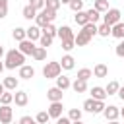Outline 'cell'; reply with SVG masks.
Masks as SVG:
<instances>
[{
    "label": "cell",
    "instance_id": "1",
    "mask_svg": "<svg viewBox=\"0 0 124 124\" xmlns=\"http://www.w3.org/2000/svg\"><path fill=\"white\" fill-rule=\"evenodd\" d=\"M97 35V23H87L81 27V31H78L76 35V46H85L91 43V39Z\"/></svg>",
    "mask_w": 124,
    "mask_h": 124
},
{
    "label": "cell",
    "instance_id": "2",
    "mask_svg": "<svg viewBox=\"0 0 124 124\" xmlns=\"http://www.w3.org/2000/svg\"><path fill=\"white\" fill-rule=\"evenodd\" d=\"M23 62H25V54H21L17 48L8 50V52H6V56H4V66H6L8 70L21 68V66H23Z\"/></svg>",
    "mask_w": 124,
    "mask_h": 124
},
{
    "label": "cell",
    "instance_id": "3",
    "mask_svg": "<svg viewBox=\"0 0 124 124\" xmlns=\"http://www.w3.org/2000/svg\"><path fill=\"white\" fill-rule=\"evenodd\" d=\"M60 74H62L60 62H46L45 68H43V76H45L46 79H56Z\"/></svg>",
    "mask_w": 124,
    "mask_h": 124
},
{
    "label": "cell",
    "instance_id": "4",
    "mask_svg": "<svg viewBox=\"0 0 124 124\" xmlns=\"http://www.w3.org/2000/svg\"><path fill=\"white\" fill-rule=\"evenodd\" d=\"M120 17H122V12L118 8H108V12H105V16H103V23L112 27V25H116L120 21Z\"/></svg>",
    "mask_w": 124,
    "mask_h": 124
},
{
    "label": "cell",
    "instance_id": "5",
    "mask_svg": "<svg viewBox=\"0 0 124 124\" xmlns=\"http://www.w3.org/2000/svg\"><path fill=\"white\" fill-rule=\"evenodd\" d=\"M56 37H58L60 41H72V39H76V33L72 31V27H70V25H62V27H58Z\"/></svg>",
    "mask_w": 124,
    "mask_h": 124
},
{
    "label": "cell",
    "instance_id": "6",
    "mask_svg": "<svg viewBox=\"0 0 124 124\" xmlns=\"http://www.w3.org/2000/svg\"><path fill=\"white\" fill-rule=\"evenodd\" d=\"M14 118V110L10 105H2L0 107V124H10Z\"/></svg>",
    "mask_w": 124,
    "mask_h": 124
},
{
    "label": "cell",
    "instance_id": "7",
    "mask_svg": "<svg viewBox=\"0 0 124 124\" xmlns=\"http://www.w3.org/2000/svg\"><path fill=\"white\" fill-rule=\"evenodd\" d=\"M35 45H33V41H29V39H25V41H21L19 43V46H17V50L21 52V54H25V56H33V52H35Z\"/></svg>",
    "mask_w": 124,
    "mask_h": 124
},
{
    "label": "cell",
    "instance_id": "8",
    "mask_svg": "<svg viewBox=\"0 0 124 124\" xmlns=\"http://www.w3.org/2000/svg\"><path fill=\"white\" fill-rule=\"evenodd\" d=\"M103 114H105L107 122H110V120H118V116H120V108H118L116 105H108V107H105Z\"/></svg>",
    "mask_w": 124,
    "mask_h": 124
},
{
    "label": "cell",
    "instance_id": "9",
    "mask_svg": "<svg viewBox=\"0 0 124 124\" xmlns=\"http://www.w3.org/2000/svg\"><path fill=\"white\" fill-rule=\"evenodd\" d=\"M48 114H50V118H60L62 116V112H64V107H62V101H58V103H50L48 105V110H46Z\"/></svg>",
    "mask_w": 124,
    "mask_h": 124
},
{
    "label": "cell",
    "instance_id": "10",
    "mask_svg": "<svg viewBox=\"0 0 124 124\" xmlns=\"http://www.w3.org/2000/svg\"><path fill=\"white\" fill-rule=\"evenodd\" d=\"M62 97H64V91H62V89H58L56 85H54V87H50V89L46 91V99H48L50 103H58V101H62Z\"/></svg>",
    "mask_w": 124,
    "mask_h": 124
},
{
    "label": "cell",
    "instance_id": "11",
    "mask_svg": "<svg viewBox=\"0 0 124 124\" xmlns=\"http://www.w3.org/2000/svg\"><path fill=\"white\" fill-rule=\"evenodd\" d=\"M2 83H4V87H6V91H17V85H19V79H17L16 76H8V78H4V79H2Z\"/></svg>",
    "mask_w": 124,
    "mask_h": 124
},
{
    "label": "cell",
    "instance_id": "12",
    "mask_svg": "<svg viewBox=\"0 0 124 124\" xmlns=\"http://www.w3.org/2000/svg\"><path fill=\"white\" fill-rule=\"evenodd\" d=\"M48 23H52V21L48 19L46 12H45V10H41V12L37 14V17H35V25H37V27H41V29H45Z\"/></svg>",
    "mask_w": 124,
    "mask_h": 124
},
{
    "label": "cell",
    "instance_id": "13",
    "mask_svg": "<svg viewBox=\"0 0 124 124\" xmlns=\"http://www.w3.org/2000/svg\"><path fill=\"white\" fill-rule=\"evenodd\" d=\"M60 66H62V70H74V68H76V58L68 52V54H64V56H62Z\"/></svg>",
    "mask_w": 124,
    "mask_h": 124
},
{
    "label": "cell",
    "instance_id": "14",
    "mask_svg": "<svg viewBox=\"0 0 124 124\" xmlns=\"http://www.w3.org/2000/svg\"><path fill=\"white\" fill-rule=\"evenodd\" d=\"M107 97H108V95H107L105 87H101V85L91 87V99H95V101H105Z\"/></svg>",
    "mask_w": 124,
    "mask_h": 124
},
{
    "label": "cell",
    "instance_id": "15",
    "mask_svg": "<svg viewBox=\"0 0 124 124\" xmlns=\"http://www.w3.org/2000/svg\"><path fill=\"white\" fill-rule=\"evenodd\" d=\"M41 35H43V29L41 27H37V25H29L27 27V39L29 41H39Z\"/></svg>",
    "mask_w": 124,
    "mask_h": 124
},
{
    "label": "cell",
    "instance_id": "16",
    "mask_svg": "<svg viewBox=\"0 0 124 124\" xmlns=\"http://www.w3.org/2000/svg\"><path fill=\"white\" fill-rule=\"evenodd\" d=\"M93 76H95V78H107V76H108V66L103 64V62L95 64V66H93Z\"/></svg>",
    "mask_w": 124,
    "mask_h": 124
},
{
    "label": "cell",
    "instance_id": "17",
    "mask_svg": "<svg viewBox=\"0 0 124 124\" xmlns=\"http://www.w3.org/2000/svg\"><path fill=\"white\" fill-rule=\"evenodd\" d=\"M19 78H21V79H31V78H35V68L23 64V66L19 68Z\"/></svg>",
    "mask_w": 124,
    "mask_h": 124
},
{
    "label": "cell",
    "instance_id": "18",
    "mask_svg": "<svg viewBox=\"0 0 124 124\" xmlns=\"http://www.w3.org/2000/svg\"><path fill=\"white\" fill-rule=\"evenodd\" d=\"M14 101L17 107H25L29 103V97H27V91H16L14 93Z\"/></svg>",
    "mask_w": 124,
    "mask_h": 124
},
{
    "label": "cell",
    "instance_id": "19",
    "mask_svg": "<svg viewBox=\"0 0 124 124\" xmlns=\"http://www.w3.org/2000/svg\"><path fill=\"white\" fill-rule=\"evenodd\" d=\"M56 87H58V89H62V91L70 89V87H72V81H70V78H68V76H62V74H60V76L56 78Z\"/></svg>",
    "mask_w": 124,
    "mask_h": 124
},
{
    "label": "cell",
    "instance_id": "20",
    "mask_svg": "<svg viewBox=\"0 0 124 124\" xmlns=\"http://www.w3.org/2000/svg\"><path fill=\"white\" fill-rule=\"evenodd\" d=\"M114 39H118V41H122L124 39V21H118L116 25H112V33H110Z\"/></svg>",
    "mask_w": 124,
    "mask_h": 124
},
{
    "label": "cell",
    "instance_id": "21",
    "mask_svg": "<svg viewBox=\"0 0 124 124\" xmlns=\"http://www.w3.org/2000/svg\"><path fill=\"white\" fill-rule=\"evenodd\" d=\"M74 21L79 25V27H83V25H87L89 23V17H87V12H78V14H74Z\"/></svg>",
    "mask_w": 124,
    "mask_h": 124
},
{
    "label": "cell",
    "instance_id": "22",
    "mask_svg": "<svg viewBox=\"0 0 124 124\" xmlns=\"http://www.w3.org/2000/svg\"><path fill=\"white\" fill-rule=\"evenodd\" d=\"M12 37H14L17 43H21V41H25V39H27V29H23V27H14Z\"/></svg>",
    "mask_w": 124,
    "mask_h": 124
},
{
    "label": "cell",
    "instance_id": "23",
    "mask_svg": "<svg viewBox=\"0 0 124 124\" xmlns=\"http://www.w3.org/2000/svg\"><path fill=\"white\" fill-rule=\"evenodd\" d=\"M72 89H74L76 93H85V91H87V81L76 78V81H72Z\"/></svg>",
    "mask_w": 124,
    "mask_h": 124
},
{
    "label": "cell",
    "instance_id": "24",
    "mask_svg": "<svg viewBox=\"0 0 124 124\" xmlns=\"http://www.w3.org/2000/svg\"><path fill=\"white\" fill-rule=\"evenodd\" d=\"M93 8L99 14H105V12H108V0H93Z\"/></svg>",
    "mask_w": 124,
    "mask_h": 124
},
{
    "label": "cell",
    "instance_id": "25",
    "mask_svg": "<svg viewBox=\"0 0 124 124\" xmlns=\"http://www.w3.org/2000/svg\"><path fill=\"white\" fill-rule=\"evenodd\" d=\"M21 14H23V17H25V19H29V21H31V19H35V17H37V14H39V12H37L35 8H31V6L27 4V6H25V8L21 10Z\"/></svg>",
    "mask_w": 124,
    "mask_h": 124
},
{
    "label": "cell",
    "instance_id": "26",
    "mask_svg": "<svg viewBox=\"0 0 124 124\" xmlns=\"http://www.w3.org/2000/svg\"><path fill=\"white\" fill-rule=\"evenodd\" d=\"M118 89H120V83H118L116 79H112V81H108V85L105 87V91H107V95H116V93H118Z\"/></svg>",
    "mask_w": 124,
    "mask_h": 124
},
{
    "label": "cell",
    "instance_id": "27",
    "mask_svg": "<svg viewBox=\"0 0 124 124\" xmlns=\"http://www.w3.org/2000/svg\"><path fill=\"white\" fill-rule=\"evenodd\" d=\"M33 58H35L37 62H43V60L46 58V48H45V46H37L35 52H33Z\"/></svg>",
    "mask_w": 124,
    "mask_h": 124
},
{
    "label": "cell",
    "instance_id": "28",
    "mask_svg": "<svg viewBox=\"0 0 124 124\" xmlns=\"http://www.w3.org/2000/svg\"><path fill=\"white\" fill-rule=\"evenodd\" d=\"M110 33H112V27L107 25V23H101V25L97 27V35H101V37H108Z\"/></svg>",
    "mask_w": 124,
    "mask_h": 124
},
{
    "label": "cell",
    "instance_id": "29",
    "mask_svg": "<svg viewBox=\"0 0 124 124\" xmlns=\"http://www.w3.org/2000/svg\"><path fill=\"white\" fill-rule=\"evenodd\" d=\"M91 76H93V70H89V68H81V70H78V79L87 81Z\"/></svg>",
    "mask_w": 124,
    "mask_h": 124
},
{
    "label": "cell",
    "instance_id": "30",
    "mask_svg": "<svg viewBox=\"0 0 124 124\" xmlns=\"http://www.w3.org/2000/svg\"><path fill=\"white\" fill-rule=\"evenodd\" d=\"M105 101H95L93 99V112L91 114H103V110H105Z\"/></svg>",
    "mask_w": 124,
    "mask_h": 124
},
{
    "label": "cell",
    "instance_id": "31",
    "mask_svg": "<svg viewBox=\"0 0 124 124\" xmlns=\"http://www.w3.org/2000/svg\"><path fill=\"white\" fill-rule=\"evenodd\" d=\"M87 17H89V23H97L101 19V14L95 8H91V10H87Z\"/></svg>",
    "mask_w": 124,
    "mask_h": 124
},
{
    "label": "cell",
    "instance_id": "32",
    "mask_svg": "<svg viewBox=\"0 0 124 124\" xmlns=\"http://www.w3.org/2000/svg\"><path fill=\"white\" fill-rule=\"evenodd\" d=\"M68 118H70L72 122L81 120V108H70V110H68Z\"/></svg>",
    "mask_w": 124,
    "mask_h": 124
},
{
    "label": "cell",
    "instance_id": "33",
    "mask_svg": "<svg viewBox=\"0 0 124 124\" xmlns=\"http://www.w3.org/2000/svg\"><path fill=\"white\" fill-rule=\"evenodd\" d=\"M35 120H37L39 124H46V122L50 120V114H48L46 110H41V112H37V116H35Z\"/></svg>",
    "mask_w": 124,
    "mask_h": 124
},
{
    "label": "cell",
    "instance_id": "34",
    "mask_svg": "<svg viewBox=\"0 0 124 124\" xmlns=\"http://www.w3.org/2000/svg\"><path fill=\"white\" fill-rule=\"evenodd\" d=\"M68 6H70V10H72L74 14H78V12H81V10H83V0H72Z\"/></svg>",
    "mask_w": 124,
    "mask_h": 124
},
{
    "label": "cell",
    "instance_id": "35",
    "mask_svg": "<svg viewBox=\"0 0 124 124\" xmlns=\"http://www.w3.org/2000/svg\"><path fill=\"white\" fill-rule=\"evenodd\" d=\"M62 4H60V0H45V8H48V10H54V12H58V8H60Z\"/></svg>",
    "mask_w": 124,
    "mask_h": 124
},
{
    "label": "cell",
    "instance_id": "36",
    "mask_svg": "<svg viewBox=\"0 0 124 124\" xmlns=\"http://www.w3.org/2000/svg\"><path fill=\"white\" fill-rule=\"evenodd\" d=\"M52 41H54V39H52L50 35H45V33H43V35H41V39H39L41 46H45V48H46V46H50V45H52Z\"/></svg>",
    "mask_w": 124,
    "mask_h": 124
},
{
    "label": "cell",
    "instance_id": "37",
    "mask_svg": "<svg viewBox=\"0 0 124 124\" xmlns=\"http://www.w3.org/2000/svg\"><path fill=\"white\" fill-rule=\"evenodd\" d=\"M0 103H2V105H10V103H14V93H12V91H6V93L0 97Z\"/></svg>",
    "mask_w": 124,
    "mask_h": 124
},
{
    "label": "cell",
    "instance_id": "38",
    "mask_svg": "<svg viewBox=\"0 0 124 124\" xmlns=\"http://www.w3.org/2000/svg\"><path fill=\"white\" fill-rule=\"evenodd\" d=\"M43 33H45V35H50V37L54 39V37H56V33H58V29H56V27H54L52 23H48V25H46V27L43 29Z\"/></svg>",
    "mask_w": 124,
    "mask_h": 124
},
{
    "label": "cell",
    "instance_id": "39",
    "mask_svg": "<svg viewBox=\"0 0 124 124\" xmlns=\"http://www.w3.org/2000/svg\"><path fill=\"white\" fill-rule=\"evenodd\" d=\"M29 6L35 8L37 12H41V10H45V0H29Z\"/></svg>",
    "mask_w": 124,
    "mask_h": 124
},
{
    "label": "cell",
    "instance_id": "40",
    "mask_svg": "<svg viewBox=\"0 0 124 124\" xmlns=\"http://www.w3.org/2000/svg\"><path fill=\"white\" fill-rule=\"evenodd\" d=\"M62 48H64L66 52L74 50V48H76V39H72V41H62Z\"/></svg>",
    "mask_w": 124,
    "mask_h": 124
},
{
    "label": "cell",
    "instance_id": "41",
    "mask_svg": "<svg viewBox=\"0 0 124 124\" xmlns=\"http://www.w3.org/2000/svg\"><path fill=\"white\" fill-rule=\"evenodd\" d=\"M114 52H116V56H120V58H124V39L116 45V48H114Z\"/></svg>",
    "mask_w": 124,
    "mask_h": 124
},
{
    "label": "cell",
    "instance_id": "42",
    "mask_svg": "<svg viewBox=\"0 0 124 124\" xmlns=\"http://www.w3.org/2000/svg\"><path fill=\"white\" fill-rule=\"evenodd\" d=\"M83 110H87V112H93V99H87V101H83Z\"/></svg>",
    "mask_w": 124,
    "mask_h": 124
},
{
    "label": "cell",
    "instance_id": "43",
    "mask_svg": "<svg viewBox=\"0 0 124 124\" xmlns=\"http://www.w3.org/2000/svg\"><path fill=\"white\" fill-rule=\"evenodd\" d=\"M8 16V4H0V19H4Z\"/></svg>",
    "mask_w": 124,
    "mask_h": 124
},
{
    "label": "cell",
    "instance_id": "44",
    "mask_svg": "<svg viewBox=\"0 0 124 124\" xmlns=\"http://www.w3.org/2000/svg\"><path fill=\"white\" fill-rule=\"evenodd\" d=\"M35 122V118H31V116H21L19 118V124H33Z\"/></svg>",
    "mask_w": 124,
    "mask_h": 124
},
{
    "label": "cell",
    "instance_id": "45",
    "mask_svg": "<svg viewBox=\"0 0 124 124\" xmlns=\"http://www.w3.org/2000/svg\"><path fill=\"white\" fill-rule=\"evenodd\" d=\"M56 124H72V120H70L68 116H60V118L56 120Z\"/></svg>",
    "mask_w": 124,
    "mask_h": 124
},
{
    "label": "cell",
    "instance_id": "46",
    "mask_svg": "<svg viewBox=\"0 0 124 124\" xmlns=\"http://www.w3.org/2000/svg\"><path fill=\"white\" fill-rule=\"evenodd\" d=\"M116 95H118V97H120V99H122V103H124V87H120V89H118V93H116Z\"/></svg>",
    "mask_w": 124,
    "mask_h": 124
},
{
    "label": "cell",
    "instance_id": "47",
    "mask_svg": "<svg viewBox=\"0 0 124 124\" xmlns=\"http://www.w3.org/2000/svg\"><path fill=\"white\" fill-rule=\"evenodd\" d=\"M4 93H6V87H4V83H2V81H0V97H2V95H4Z\"/></svg>",
    "mask_w": 124,
    "mask_h": 124
},
{
    "label": "cell",
    "instance_id": "48",
    "mask_svg": "<svg viewBox=\"0 0 124 124\" xmlns=\"http://www.w3.org/2000/svg\"><path fill=\"white\" fill-rule=\"evenodd\" d=\"M2 56H6V50H4V46L0 45V60H2Z\"/></svg>",
    "mask_w": 124,
    "mask_h": 124
},
{
    "label": "cell",
    "instance_id": "49",
    "mask_svg": "<svg viewBox=\"0 0 124 124\" xmlns=\"http://www.w3.org/2000/svg\"><path fill=\"white\" fill-rule=\"evenodd\" d=\"M4 68H6V66H4V62H2V60H0V74H2V72H4Z\"/></svg>",
    "mask_w": 124,
    "mask_h": 124
},
{
    "label": "cell",
    "instance_id": "50",
    "mask_svg": "<svg viewBox=\"0 0 124 124\" xmlns=\"http://www.w3.org/2000/svg\"><path fill=\"white\" fill-rule=\"evenodd\" d=\"M72 0H60V4H70Z\"/></svg>",
    "mask_w": 124,
    "mask_h": 124
},
{
    "label": "cell",
    "instance_id": "51",
    "mask_svg": "<svg viewBox=\"0 0 124 124\" xmlns=\"http://www.w3.org/2000/svg\"><path fill=\"white\" fill-rule=\"evenodd\" d=\"M72 124H85L83 120H76V122H72Z\"/></svg>",
    "mask_w": 124,
    "mask_h": 124
},
{
    "label": "cell",
    "instance_id": "52",
    "mask_svg": "<svg viewBox=\"0 0 124 124\" xmlns=\"http://www.w3.org/2000/svg\"><path fill=\"white\" fill-rule=\"evenodd\" d=\"M107 124H120L118 120H110V122H107Z\"/></svg>",
    "mask_w": 124,
    "mask_h": 124
},
{
    "label": "cell",
    "instance_id": "53",
    "mask_svg": "<svg viewBox=\"0 0 124 124\" xmlns=\"http://www.w3.org/2000/svg\"><path fill=\"white\" fill-rule=\"evenodd\" d=\"M0 4H8V0H0Z\"/></svg>",
    "mask_w": 124,
    "mask_h": 124
},
{
    "label": "cell",
    "instance_id": "54",
    "mask_svg": "<svg viewBox=\"0 0 124 124\" xmlns=\"http://www.w3.org/2000/svg\"><path fill=\"white\" fill-rule=\"evenodd\" d=\"M120 116H124V108H120Z\"/></svg>",
    "mask_w": 124,
    "mask_h": 124
},
{
    "label": "cell",
    "instance_id": "55",
    "mask_svg": "<svg viewBox=\"0 0 124 124\" xmlns=\"http://www.w3.org/2000/svg\"><path fill=\"white\" fill-rule=\"evenodd\" d=\"M33 124H39V122H37V120H35V122H33Z\"/></svg>",
    "mask_w": 124,
    "mask_h": 124
}]
</instances>
